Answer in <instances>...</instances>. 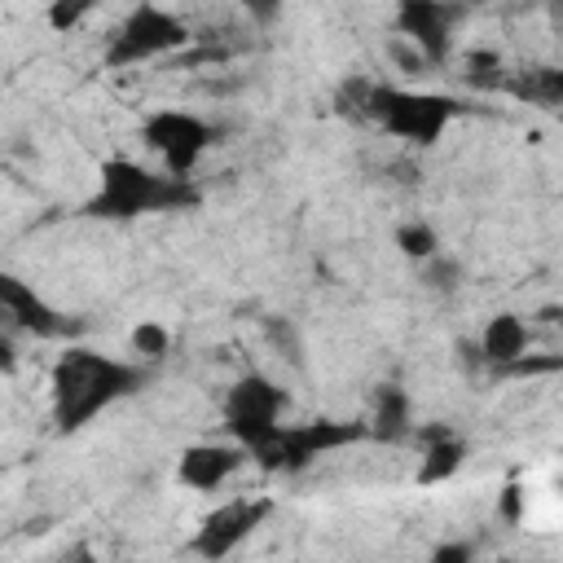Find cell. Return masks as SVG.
I'll return each instance as SVG.
<instances>
[{
  "mask_svg": "<svg viewBox=\"0 0 563 563\" xmlns=\"http://www.w3.org/2000/svg\"><path fill=\"white\" fill-rule=\"evenodd\" d=\"M150 361H123L92 352L84 343H62L53 369H48V405H53V431L75 435L88 422H97L110 405L136 396L150 383Z\"/></svg>",
  "mask_w": 563,
  "mask_h": 563,
  "instance_id": "obj_1",
  "label": "cell"
},
{
  "mask_svg": "<svg viewBox=\"0 0 563 563\" xmlns=\"http://www.w3.org/2000/svg\"><path fill=\"white\" fill-rule=\"evenodd\" d=\"M202 202V189L194 176L176 172H154L128 154H114L97 167V189L84 202L88 220H141V216H172V211H194Z\"/></svg>",
  "mask_w": 563,
  "mask_h": 563,
  "instance_id": "obj_2",
  "label": "cell"
},
{
  "mask_svg": "<svg viewBox=\"0 0 563 563\" xmlns=\"http://www.w3.org/2000/svg\"><path fill=\"white\" fill-rule=\"evenodd\" d=\"M462 114H466V106L457 97L431 92V88H405L391 79H374V92H369V123L409 150L440 145L449 123Z\"/></svg>",
  "mask_w": 563,
  "mask_h": 563,
  "instance_id": "obj_3",
  "label": "cell"
},
{
  "mask_svg": "<svg viewBox=\"0 0 563 563\" xmlns=\"http://www.w3.org/2000/svg\"><path fill=\"white\" fill-rule=\"evenodd\" d=\"M198 35L189 31V22L176 9H163L154 0H141L136 9H128V18L114 26L101 66L106 70H132L145 62H163V57H180Z\"/></svg>",
  "mask_w": 563,
  "mask_h": 563,
  "instance_id": "obj_4",
  "label": "cell"
},
{
  "mask_svg": "<svg viewBox=\"0 0 563 563\" xmlns=\"http://www.w3.org/2000/svg\"><path fill=\"white\" fill-rule=\"evenodd\" d=\"M361 440H369L365 418H361V422L317 418V422H295V427H286V422H282V431H277L264 449H255V453H251V462H255L260 471H268V475H303L317 457L339 453V449L361 444Z\"/></svg>",
  "mask_w": 563,
  "mask_h": 563,
  "instance_id": "obj_5",
  "label": "cell"
},
{
  "mask_svg": "<svg viewBox=\"0 0 563 563\" xmlns=\"http://www.w3.org/2000/svg\"><path fill=\"white\" fill-rule=\"evenodd\" d=\"M286 387L260 369H246L242 378L229 383L224 391V405H220V418H224V431L246 444V453L264 449L277 431H282V413H286Z\"/></svg>",
  "mask_w": 563,
  "mask_h": 563,
  "instance_id": "obj_6",
  "label": "cell"
},
{
  "mask_svg": "<svg viewBox=\"0 0 563 563\" xmlns=\"http://www.w3.org/2000/svg\"><path fill=\"white\" fill-rule=\"evenodd\" d=\"M224 136L220 123L202 119L198 110H176V106H163V110H150L141 119V145L150 154H158V163L176 176H194L202 154Z\"/></svg>",
  "mask_w": 563,
  "mask_h": 563,
  "instance_id": "obj_7",
  "label": "cell"
},
{
  "mask_svg": "<svg viewBox=\"0 0 563 563\" xmlns=\"http://www.w3.org/2000/svg\"><path fill=\"white\" fill-rule=\"evenodd\" d=\"M0 312H4V325L9 330L26 334V339H40V343H79V334L88 330L79 317L53 308L18 273H0Z\"/></svg>",
  "mask_w": 563,
  "mask_h": 563,
  "instance_id": "obj_8",
  "label": "cell"
},
{
  "mask_svg": "<svg viewBox=\"0 0 563 563\" xmlns=\"http://www.w3.org/2000/svg\"><path fill=\"white\" fill-rule=\"evenodd\" d=\"M471 9L462 0H396V13H391V26L396 35H405L435 70H444L453 62V40H457V26Z\"/></svg>",
  "mask_w": 563,
  "mask_h": 563,
  "instance_id": "obj_9",
  "label": "cell"
},
{
  "mask_svg": "<svg viewBox=\"0 0 563 563\" xmlns=\"http://www.w3.org/2000/svg\"><path fill=\"white\" fill-rule=\"evenodd\" d=\"M268 515H273L268 497H233V501H224V506H216L211 515L198 519L189 554H198V559H229L255 528H264Z\"/></svg>",
  "mask_w": 563,
  "mask_h": 563,
  "instance_id": "obj_10",
  "label": "cell"
},
{
  "mask_svg": "<svg viewBox=\"0 0 563 563\" xmlns=\"http://www.w3.org/2000/svg\"><path fill=\"white\" fill-rule=\"evenodd\" d=\"M246 462H251V453L233 435L229 440H194L176 457V484H185L189 493H220Z\"/></svg>",
  "mask_w": 563,
  "mask_h": 563,
  "instance_id": "obj_11",
  "label": "cell"
},
{
  "mask_svg": "<svg viewBox=\"0 0 563 563\" xmlns=\"http://www.w3.org/2000/svg\"><path fill=\"white\" fill-rule=\"evenodd\" d=\"M413 444L422 449V462H418V484H444L462 471L466 462V440L457 435V427L449 422H418L413 427Z\"/></svg>",
  "mask_w": 563,
  "mask_h": 563,
  "instance_id": "obj_12",
  "label": "cell"
},
{
  "mask_svg": "<svg viewBox=\"0 0 563 563\" xmlns=\"http://www.w3.org/2000/svg\"><path fill=\"white\" fill-rule=\"evenodd\" d=\"M365 427H369V440H378V444H409L413 440V427H418L413 396L400 383H378L374 396H369Z\"/></svg>",
  "mask_w": 563,
  "mask_h": 563,
  "instance_id": "obj_13",
  "label": "cell"
},
{
  "mask_svg": "<svg viewBox=\"0 0 563 563\" xmlns=\"http://www.w3.org/2000/svg\"><path fill=\"white\" fill-rule=\"evenodd\" d=\"M475 343H479L484 369L497 374V369H506L510 361H519V356L532 347V330H528V321H523L519 312H493V317L484 321V330H479Z\"/></svg>",
  "mask_w": 563,
  "mask_h": 563,
  "instance_id": "obj_14",
  "label": "cell"
},
{
  "mask_svg": "<svg viewBox=\"0 0 563 563\" xmlns=\"http://www.w3.org/2000/svg\"><path fill=\"white\" fill-rule=\"evenodd\" d=\"M501 92H510L515 101L554 110V106H563V66H528V70H515Z\"/></svg>",
  "mask_w": 563,
  "mask_h": 563,
  "instance_id": "obj_15",
  "label": "cell"
},
{
  "mask_svg": "<svg viewBox=\"0 0 563 563\" xmlns=\"http://www.w3.org/2000/svg\"><path fill=\"white\" fill-rule=\"evenodd\" d=\"M264 343L273 347V356L277 361H286L295 374H303L308 369V343H303V334H299V325L290 321V317H282V312H273V317H264Z\"/></svg>",
  "mask_w": 563,
  "mask_h": 563,
  "instance_id": "obj_16",
  "label": "cell"
},
{
  "mask_svg": "<svg viewBox=\"0 0 563 563\" xmlns=\"http://www.w3.org/2000/svg\"><path fill=\"white\" fill-rule=\"evenodd\" d=\"M418 282H422V290H431L440 299H453L462 290V282H466V264L457 255H449V251H435L431 260L418 264Z\"/></svg>",
  "mask_w": 563,
  "mask_h": 563,
  "instance_id": "obj_17",
  "label": "cell"
},
{
  "mask_svg": "<svg viewBox=\"0 0 563 563\" xmlns=\"http://www.w3.org/2000/svg\"><path fill=\"white\" fill-rule=\"evenodd\" d=\"M391 242H396V251H400L409 264H422V260H431L435 251H444V246H440L435 224H431V220H422V216L400 220V224L391 229Z\"/></svg>",
  "mask_w": 563,
  "mask_h": 563,
  "instance_id": "obj_18",
  "label": "cell"
},
{
  "mask_svg": "<svg viewBox=\"0 0 563 563\" xmlns=\"http://www.w3.org/2000/svg\"><path fill=\"white\" fill-rule=\"evenodd\" d=\"M369 92H374V75H361V70L343 75L334 88V114L352 123H369Z\"/></svg>",
  "mask_w": 563,
  "mask_h": 563,
  "instance_id": "obj_19",
  "label": "cell"
},
{
  "mask_svg": "<svg viewBox=\"0 0 563 563\" xmlns=\"http://www.w3.org/2000/svg\"><path fill=\"white\" fill-rule=\"evenodd\" d=\"M506 79H510V70H506V62H501L497 48H471L462 57V84H471V88H497L501 92Z\"/></svg>",
  "mask_w": 563,
  "mask_h": 563,
  "instance_id": "obj_20",
  "label": "cell"
},
{
  "mask_svg": "<svg viewBox=\"0 0 563 563\" xmlns=\"http://www.w3.org/2000/svg\"><path fill=\"white\" fill-rule=\"evenodd\" d=\"M128 347L136 352V361L158 365V361L172 352V330H167L163 321H136L132 334H128Z\"/></svg>",
  "mask_w": 563,
  "mask_h": 563,
  "instance_id": "obj_21",
  "label": "cell"
},
{
  "mask_svg": "<svg viewBox=\"0 0 563 563\" xmlns=\"http://www.w3.org/2000/svg\"><path fill=\"white\" fill-rule=\"evenodd\" d=\"M97 9V0H48V13H44V22L53 26V31H75L88 13Z\"/></svg>",
  "mask_w": 563,
  "mask_h": 563,
  "instance_id": "obj_22",
  "label": "cell"
},
{
  "mask_svg": "<svg viewBox=\"0 0 563 563\" xmlns=\"http://www.w3.org/2000/svg\"><path fill=\"white\" fill-rule=\"evenodd\" d=\"M387 62H391L396 70H405V75H431V70H435L405 35H387Z\"/></svg>",
  "mask_w": 563,
  "mask_h": 563,
  "instance_id": "obj_23",
  "label": "cell"
},
{
  "mask_svg": "<svg viewBox=\"0 0 563 563\" xmlns=\"http://www.w3.org/2000/svg\"><path fill=\"white\" fill-rule=\"evenodd\" d=\"M497 519H501L506 528H519V523L528 519V493H523L519 479H506V484H501V493H497Z\"/></svg>",
  "mask_w": 563,
  "mask_h": 563,
  "instance_id": "obj_24",
  "label": "cell"
},
{
  "mask_svg": "<svg viewBox=\"0 0 563 563\" xmlns=\"http://www.w3.org/2000/svg\"><path fill=\"white\" fill-rule=\"evenodd\" d=\"M233 4H238L260 31H268V26L282 18V9H286V0H233Z\"/></svg>",
  "mask_w": 563,
  "mask_h": 563,
  "instance_id": "obj_25",
  "label": "cell"
},
{
  "mask_svg": "<svg viewBox=\"0 0 563 563\" xmlns=\"http://www.w3.org/2000/svg\"><path fill=\"white\" fill-rule=\"evenodd\" d=\"M475 559V541H440L431 545V563H471Z\"/></svg>",
  "mask_w": 563,
  "mask_h": 563,
  "instance_id": "obj_26",
  "label": "cell"
},
{
  "mask_svg": "<svg viewBox=\"0 0 563 563\" xmlns=\"http://www.w3.org/2000/svg\"><path fill=\"white\" fill-rule=\"evenodd\" d=\"M13 334H18V330H9V325H4V334H0V365H4V374L18 369V343H13Z\"/></svg>",
  "mask_w": 563,
  "mask_h": 563,
  "instance_id": "obj_27",
  "label": "cell"
},
{
  "mask_svg": "<svg viewBox=\"0 0 563 563\" xmlns=\"http://www.w3.org/2000/svg\"><path fill=\"white\" fill-rule=\"evenodd\" d=\"M466 9H488V4H497V0H462Z\"/></svg>",
  "mask_w": 563,
  "mask_h": 563,
  "instance_id": "obj_28",
  "label": "cell"
},
{
  "mask_svg": "<svg viewBox=\"0 0 563 563\" xmlns=\"http://www.w3.org/2000/svg\"><path fill=\"white\" fill-rule=\"evenodd\" d=\"M559 493H563V471H559Z\"/></svg>",
  "mask_w": 563,
  "mask_h": 563,
  "instance_id": "obj_29",
  "label": "cell"
}]
</instances>
